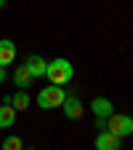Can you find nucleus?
<instances>
[{"mask_svg":"<svg viewBox=\"0 0 133 150\" xmlns=\"http://www.w3.org/2000/svg\"><path fill=\"white\" fill-rule=\"evenodd\" d=\"M45 78L51 81V86H67L75 78V67L69 59H53V62H48Z\"/></svg>","mask_w":133,"mask_h":150,"instance_id":"f257e3e1","label":"nucleus"},{"mask_svg":"<svg viewBox=\"0 0 133 150\" xmlns=\"http://www.w3.org/2000/svg\"><path fill=\"white\" fill-rule=\"evenodd\" d=\"M67 99V91L64 86H45L37 91V107H43V110H56V107H61Z\"/></svg>","mask_w":133,"mask_h":150,"instance_id":"f03ea898","label":"nucleus"},{"mask_svg":"<svg viewBox=\"0 0 133 150\" xmlns=\"http://www.w3.org/2000/svg\"><path fill=\"white\" fill-rule=\"evenodd\" d=\"M107 131H112L115 137H130L133 134V118L125 115V112H112L107 118Z\"/></svg>","mask_w":133,"mask_h":150,"instance_id":"7ed1b4c3","label":"nucleus"},{"mask_svg":"<svg viewBox=\"0 0 133 150\" xmlns=\"http://www.w3.org/2000/svg\"><path fill=\"white\" fill-rule=\"evenodd\" d=\"M123 147V139L120 137H115L112 131H99L96 134V150H120Z\"/></svg>","mask_w":133,"mask_h":150,"instance_id":"20e7f679","label":"nucleus"},{"mask_svg":"<svg viewBox=\"0 0 133 150\" xmlns=\"http://www.w3.org/2000/svg\"><path fill=\"white\" fill-rule=\"evenodd\" d=\"M61 110H64V115L69 118V121H80L83 118V102H80V97H69L67 94V99H64V105H61Z\"/></svg>","mask_w":133,"mask_h":150,"instance_id":"39448f33","label":"nucleus"},{"mask_svg":"<svg viewBox=\"0 0 133 150\" xmlns=\"http://www.w3.org/2000/svg\"><path fill=\"white\" fill-rule=\"evenodd\" d=\"M24 67H27V72L32 75V78H43V75H45V70H48V62L43 59V56L32 54V56H27Z\"/></svg>","mask_w":133,"mask_h":150,"instance_id":"423d86ee","label":"nucleus"},{"mask_svg":"<svg viewBox=\"0 0 133 150\" xmlns=\"http://www.w3.org/2000/svg\"><path fill=\"white\" fill-rule=\"evenodd\" d=\"M91 110H93L96 118H104L107 121L112 112H115V105H112V99H107V97H96V99L91 102Z\"/></svg>","mask_w":133,"mask_h":150,"instance_id":"0eeeda50","label":"nucleus"},{"mask_svg":"<svg viewBox=\"0 0 133 150\" xmlns=\"http://www.w3.org/2000/svg\"><path fill=\"white\" fill-rule=\"evenodd\" d=\"M16 62V43L8 40V38H3L0 40V67H8Z\"/></svg>","mask_w":133,"mask_h":150,"instance_id":"6e6552de","label":"nucleus"},{"mask_svg":"<svg viewBox=\"0 0 133 150\" xmlns=\"http://www.w3.org/2000/svg\"><path fill=\"white\" fill-rule=\"evenodd\" d=\"M13 83L19 86V91H27L32 83H35V78L27 72V67L24 64H16V72H13Z\"/></svg>","mask_w":133,"mask_h":150,"instance_id":"1a4fd4ad","label":"nucleus"},{"mask_svg":"<svg viewBox=\"0 0 133 150\" xmlns=\"http://www.w3.org/2000/svg\"><path fill=\"white\" fill-rule=\"evenodd\" d=\"M16 123V110L11 105H0V129H11Z\"/></svg>","mask_w":133,"mask_h":150,"instance_id":"9d476101","label":"nucleus"},{"mask_svg":"<svg viewBox=\"0 0 133 150\" xmlns=\"http://www.w3.org/2000/svg\"><path fill=\"white\" fill-rule=\"evenodd\" d=\"M29 102H32V99H29V94H27V91H16L13 97H11V107H13L16 112H19V110H27Z\"/></svg>","mask_w":133,"mask_h":150,"instance_id":"9b49d317","label":"nucleus"},{"mask_svg":"<svg viewBox=\"0 0 133 150\" xmlns=\"http://www.w3.org/2000/svg\"><path fill=\"white\" fill-rule=\"evenodd\" d=\"M3 150H24V142H22V137H16V134L6 137V139H3Z\"/></svg>","mask_w":133,"mask_h":150,"instance_id":"f8f14e48","label":"nucleus"},{"mask_svg":"<svg viewBox=\"0 0 133 150\" xmlns=\"http://www.w3.org/2000/svg\"><path fill=\"white\" fill-rule=\"evenodd\" d=\"M96 129L104 131V129H107V121H104V118H96Z\"/></svg>","mask_w":133,"mask_h":150,"instance_id":"ddd939ff","label":"nucleus"},{"mask_svg":"<svg viewBox=\"0 0 133 150\" xmlns=\"http://www.w3.org/2000/svg\"><path fill=\"white\" fill-rule=\"evenodd\" d=\"M6 78H8V72H6V67H0V83H6Z\"/></svg>","mask_w":133,"mask_h":150,"instance_id":"4468645a","label":"nucleus"},{"mask_svg":"<svg viewBox=\"0 0 133 150\" xmlns=\"http://www.w3.org/2000/svg\"><path fill=\"white\" fill-rule=\"evenodd\" d=\"M8 6V0H0V8H6Z\"/></svg>","mask_w":133,"mask_h":150,"instance_id":"2eb2a0df","label":"nucleus"}]
</instances>
